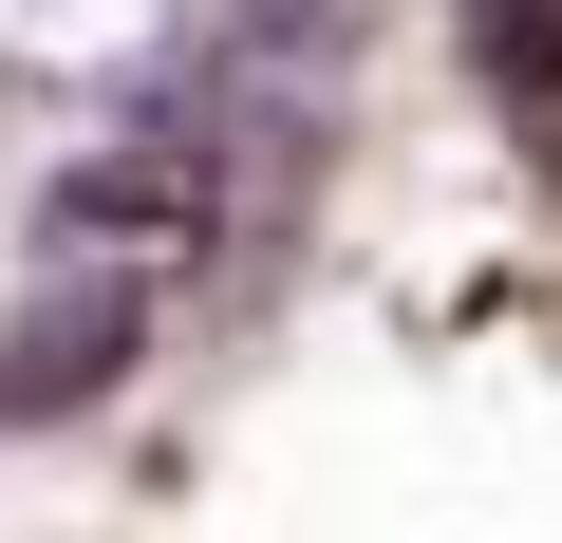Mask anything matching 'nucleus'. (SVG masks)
Instances as JSON below:
<instances>
[{
	"mask_svg": "<svg viewBox=\"0 0 562 543\" xmlns=\"http://www.w3.org/2000/svg\"><path fill=\"white\" fill-rule=\"evenodd\" d=\"M169 38V0H0V76H38V94H113L150 76Z\"/></svg>",
	"mask_w": 562,
	"mask_h": 543,
	"instance_id": "3",
	"label": "nucleus"
},
{
	"mask_svg": "<svg viewBox=\"0 0 562 543\" xmlns=\"http://www.w3.org/2000/svg\"><path fill=\"white\" fill-rule=\"evenodd\" d=\"M469 57L525 132H562V0H469Z\"/></svg>",
	"mask_w": 562,
	"mask_h": 543,
	"instance_id": "4",
	"label": "nucleus"
},
{
	"mask_svg": "<svg viewBox=\"0 0 562 543\" xmlns=\"http://www.w3.org/2000/svg\"><path fill=\"white\" fill-rule=\"evenodd\" d=\"M150 357V282L132 262H20V319H0V431H38V412H94L113 375Z\"/></svg>",
	"mask_w": 562,
	"mask_h": 543,
	"instance_id": "2",
	"label": "nucleus"
},
{
	"mask_svg": "<svg viewBox=\"0 0 562 543\" xmlns=\"http://www.w3.org/2000/svg\"><path fill=\"white\" fill-rule=\"evenodd\" d=\"M206 206H225L206 113H132L113 150H76V169L38 188V244H57V262H132V282H169V262L206 244Z\"/></svg>",
	"mask_w": 562,
	"mask_h": 543,
	"instance_id": "1",
	"label": "nucleus"
}]
</instances>
